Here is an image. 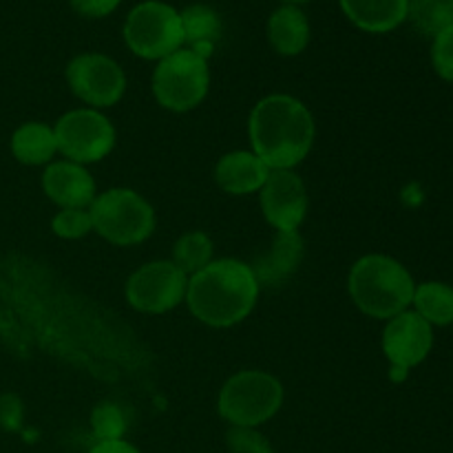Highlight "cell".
<instances>
[{"instance_id": "6da1fadb", "label": "cell", "mask_w": 453, "mask_h": 453, "mask_svg": "<svg viewBox=\"0 0 453 453\" xmlns=\"http://www.w3.org/2000/svg\"><path fill=\"white\" fill-rule=\"evenodd\" d=\"M248 133L252 153L270 171H292L312 150L317 122L301 100L288 93H273L255 104Z\"/></svg>"}, {"instance_id": "7a4b0ae2", "label": "cell", "mask_w": 453, "mask_h": 453, "mask_svg": "<svg viewBox=\"0 0 453 453\" xmlns=\"http://www.w3.org/2000/svg\"><path fill=\"white\" fill-rule=\"evenodd\" d=\"M259 281L248 264L239 259H212L188 277L186 305L208 327H233L255 310Z\"/></svg>"}, {"instance_id": "3957f363", "label": "cell", "mask_w": 453, "mask_h": 453, "mask_svg": "<svg viewBox=\"0 0 453 453\" xmlns=\"http://www.w3.org/2000/svg\"><path fill=\"white\" fill-rule=\"evenodd\" d=\"M348 290L365 317L389 321L414 301L416 283L410 270L388 255H365L352 265Z\"/></svg>"}, {"instance_id": "277c9868", "label": "cell", "mask_w": 453, "mask_h": 453, "mask_svg": "<svg viewBox=\"0 0 453 453\" xmlns=\"http://www.w3.org/2000/svg\"><path fill=\"white\" fill-rule=\"evenodd\" d=\"M93 233L113 246H137L155 233L153 206L133 188H109L88 206Z\"/></svg>"}, {"instance_id": "5b68a950", "label": "cell", "mask_w": 453, "mask_h": 453, "mask_svg": "<svg viewBox=\"0 0 453 453\" xmlns=\"http://www.w3.org/2000/svg\"><path fill=\"white\" fill-rule=\"evenodd\" d=\"M283 405V385L261 370H243L230 376L217 398V411L233 427H259Z\"/></svg>"}, {"instance_id": "8992f818", "label": "cell", "mask_w": 453, "mask_h": 453, "mask_svg": "<svg viewBox=\"0 0 453 453\" xmlns=\"http://www.w3.org/2000/svg\"><path fill=\"white\" fill-rule=\"evenodd\" d=\"M211 88L206 58L190 49H180L157 62L153 71V96L162 109L188 113L197 109Z\"/></svg>"}, {"instance_id": "52a82bcc", "label": "cell", "mask_w": 453, "mask_h": 453, "mask_svg": "<svg viewBox=\"0 0 453 453\" xmlns=\"http://www.w3.org/2000/svg\"><path fill=\"white\" fill-rule=\"evenodd\" d=\"M124 42L137 58L164 60L184 44L180 12L159 0L137 4L124 20Z\"/></svg>"}, {"instance_id": "ba28073f", "label": "cell", "mask_w": 453, "mask_h": 453, "mask_svg": "<svg viewBox=\"0 0 453 453\" xmlns=\"http://www.w3.org/2000/svg\"><path fill=\"white\" fill-rule=\"evenodd\" d=\"M58 153L75 164H96L115 149V127L102 111L73 109L53 127Z\"/></svg>"}, {"instance_id": "9c48e42d", "label": "cell", "mask_w": 453, "mask_h": 453, "mask_svg": "<svg viewBox=\"0 0 453 453\" xmlns=\"http://www.w3.org/2000/svg\"><path fill=\"white\" fill-rule=\"evenodd\" d=\"M188 274L173 261L159 259L144 264L127 279L124 295L128 305L142 314H166L186 299Z\"/></svg>"}, {"instance_id": "30bf717a", "label": "cell", "mask_w": 453, "mask_h": 453, "mask_svg": "<svg viewBox=\"0 0 453 453\" xmlns=\"http://www.w3.org/2000/svg\"><path fill=\"white\" fill-rule=\"evenodd\" d=\"M66 82L88 109H111L127 93V75L104 53H82L66 65Z\"/></svg>"}, {"instance_id": "8fae6325", "label": "cell", "mask_w": 453, "mask_h": 453, "mask_svg": "<svg viewBox=\"0 0 453 453\" xmlns=\"http://www.w3.org/2000/svg\"><path fill=\"white\" fill-rule=\"evenodd\" d=\"M261 195V212L277 233H295L308 215V190L295 171H270Z\"/></svg>"}, {"instance_id": "7c38bea8", "label": "cell", "mask_w": 453, "mask_h": 453, "mask_svg": "<svg viewBox=\"0 0 453 453\" xmlns=\"http://www.w3.org/2000/svg\"><path fill=\"white\" fill-rule=\"evenodd\" d=\"M434 348V330L420 314L401 312L383 330V352L394 370L407 372L420 365Z\"/></svg>"}, {"instance_id": "4fadbf2b", "label": "cell", "mask_w": 453, "mask_h": 453, "mask_svg": "<svg viewBox=\"0 0 453 453\" xmlns=\"http://www.w3.org/2000/svg\"><path fill=\"white\" fill-rule=\"evenodd\" d=\"M42 190L60 208H88L97 197L96 180L87 166L69 159L47 164L42 173Z\"/></svg>"}, {"instance_id": "5bb4252c", "label": "cell", "mask_w": 453, "mask_h": 453, "mask_svg": "<svg viewBox=\"0 0 453 453\" xmlns=\"http://www.w3.org/2000/svg\"><path fill=\"white\" fill-rule=\"evenodd\" d=\"M305 257V243L299 230L277 233L273 246L250 265L261 288H277L286 283L299 270Z\"/></svg>"}, {"instance_id": "9a60e30c", "label": "cell", "mask_w": 453, "mask_h": 453, "mask_svg": "<svg viewBox=\"0 0 453 453\" xmlns=\"http://www.w3.org/2000/svg\"><path fill=\"white\" fill-rule=\"evenodd\" d=\"M268 177L270 168L252 150L226 153L224 157H219L215 166L217 186L224 193L234 195V197L259 193Z\"/></svg>"}, {"instance_id": "2e32d148", "label": "cell", "mask_w": 453, "mask_h": 453, "mask_svg": "<svg viewBox=\"0 0 453 453\" xmlns=\"http://www.w3.org/2000/svg\"><path fill=\"white\" fill-rule=\"evenodd\" d=\"M352 25L367 34H388L407 20L410 0H339Z\"/></svg>"}, {"instance_id": "e0dca14e", "label": "cell", "mask_w": 453, "mask_h": 453, "mask_svg": "<svg viewBox=\"0 0 453 453\" xmlns=\"http://www.w3.org/2000/svg\"><path fill=\"white\" fill-rule=\"evenodd\" d=\"M268 40L279 56H299L310 42L308 16L296 4H283L270 16Z\"/></svg>"}, {"instance_id": "ac0fdd59", "label": "cell", "mask_w": 453, "mask_h": 453, "mask_svg": "<svg viewBox=\"0 0 453 453\" xmlns=\"http://www.w3.org/2000/svg\"><path fill=\"white\" fill-rule=\"evenodd\" d=\"M180 16L184 42H188L190 51L208 60L215 51L217 42H219L221 31H224L219 13L208 4H190L184 12H180Z\"/></svg>"}, {"instance_id": "d6986e66", "label": "cell", "mask_w": 453, "mask_h": 453, "mask_svg": "<svg viewBox=\"0 0 453 453\" xmlns=\"http://www.w3.org/2000/svg\"><path fill=\"white\" fill-rule=\"evenodd\" d=\"M12 153L18 162L27 164V166L51 164L53 155L58 153L56 133L42 122L22 124L12 135Z\"/></svg>"}, {"instance_id": "ffe728a7", "label": "cell", "mask_w": 453, "mask_h": 453, "mask_svg": "<svg viewBox=\"0 0 453 453\" xmlns=\"http://www.w3.org/2000/svg\"><path fill=\"white\" fill-rule=\"evenodd\" d=\"M416 314L429 326H451L453 323V288L441 281H427L416 286L414 292Z\"/></svg>"}, {"instance_id": "44dd1931", "label": "cell", "mask_w": 453, "mask_h": 453, "mask_svg": "<svg viewBox=\"0 0 453 453\" xmlns=\"http://www.w3.org/2000/svg\"><path fill=\"white\" fill-rule=\"evenodd\" d=\"M212 239L202 230H193V233L181 234L173 246V264L181 270L184 274L193 277L199 270L206 268L212 261Z\"/></svg>"}, {"instance_id": "7402d4cb", "label": "cell", "mask_w": 453, "mask_h": 453, "mask_svg": "<svg viewBox=\"0 0 453 453\" xmlns=\"http://www.w3.org/2000/svg\"><path fill=\"white\" fill-rule=\"evenodd\" d=\"M407 18L420 34L436 38L453 27V0H410Z\"/></svg>"}, {"instance_id": "603a6c76", "label": "cell", "mask_w": 453, "mask_h": 453, "mask_svg": "<svg viewBox=\"0 0 453 453\" xmlns=\"http://www.w3.org/2000/svg\"><path fill=\"white\" fill-rule=\"evenodd\" d=\"M91 429L97 442L122 441L124 432H127V414L118 403H100L91 411Z\"/></svg>"}, {"instance_id": "cb8c5ba5", "label": "cell", "mask_w": 453, "mask_h": 453, "mask_svg": "<svg viewBox=\"0 0 453 453\" xmlns=\"http://www.w3.org/2000/svg\"><path fill=\"white\" fill-rule=\"evenodd\" d=\"M51 230L60 239H82L93 233V221L88 208H60L51 219Z\"/></svg>"}, {"instance_id": "d4e9b609", "label": "cell", "mask_w": 453, "mask_h": 453, "mask_svg": "<svg viewBox=\"0 0 453 453\" xmlns=\"http://www.w3.org/2000/svg\"><path fill=\"white\" fill-rule=\"evenodd\" d=\"M230 453H274L268 438L252 427H230L226 434Z\"/></svg>"}, {"instance_id": "484cf974", "label": "cell", "mask_w": 453, "mask_h": 453, "mask_svg": "<svg viewBox=\"0 0 453 453\" xmlns=\"http://www.w3.org/2000/svg\"><path fill=\"white\" fill-rule=\"evenodd\" d=\"M432 62L436 73L447 82H453V27L434 38Z\"/></svg>"}, {"instance_id": "4316f807", "label": "cell", "mask_w": 453, "mask_h": 453, "mask_svg": "<svg viewBox=\"0 0 453 453\" xmlns=\"http://www.w3.org/2000/svg\"><path fill=\"white\" fill-rule=\"evenodd\" d=\"M122 0H71V7L84 18H106Z\"/></svg>"}, {"instance_id": "83f0119b", "label": "cell", "mask_w": 453, "mask_h": 453, "mask_svg": "<svg viewBox=\"0 0 453 453\" xmlns=\"http://www.w3.org/2000/svg\"><path fill=\"white\" fill-rule=\"evenodd\" d=\"M22 423V403L13 394L0 396V425L4 429H18Z\"/></svg>"}, {"instance_id": "f1b7e54d", "label": "cell", "mask_w": 453, "mask_h": 453, "mask_svg": "<svg viewBox=\"0 0 453 453\" xmlns=\"http://www.w3.org/2000/svg\"><path fill=\"white\" fill-rule=\"evenodd\" d=\"M88 453H142V451L135 449V447L127 441H102L97 442V445H93Z\"/></svg>"}, {"instance_id": "f546056e", "label": "cell", "mask_w": 453, "mask_h": 453, "mask_svg": "<svg viewBox=\"0 0 453 453\" xmlns=\"http://www.w3.org/2000/svg\"><path fill=\"white\" fill-rule=\"evenodd\" d=\"M283 3H286V4H296V7H299V4L310 3V0H283Z\"/></svg>"}]
</instances>
